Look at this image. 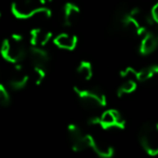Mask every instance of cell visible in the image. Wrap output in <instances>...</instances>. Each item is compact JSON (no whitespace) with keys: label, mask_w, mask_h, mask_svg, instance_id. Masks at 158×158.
<instances>
[{"label":"cell","mask_w":158,"mask_h":158,"mask_svg":"<svg viewBox=\"0 0 158 158\" xmlns=\"http://www.w3.org/2000/svg\"><path fill=\"white\" fill-rule=\"evenodd\" d=\"M99 119L103 129H120L124 126V121L121 114L116 110H106L99 117Z\"/></svg>","instance_id":"52a82bcc"},{"label":"cell","mask_w":158,"mask_h":158,"mask_svg":"<svg viewBox=\"0 0 158 158\" xmlns=\"http://www.w3.org/2000/svg\"><path fill=\"white\" fill-rule=\"evenodd\" d=\"M77 73L82 80L84 81H88L92 77L93 75V70L92 66L89 61H81L78 67H77Z\"/></svg>","instance_id":"9a60e30c"},{"label":"cell","mask_w":158,"mask_h":158,"mask_svg":"<svg viewBox=\"0 0 158 158\" xmlns=\"http://www.w3.org/2000/svg\"><path fill=\"white\" fill-rule=\"evenodd\" d=\"M156 74H158V64H151L138 71L137 77L139 82H146L153 79Z\"/></svg>","instance_id":"5bb4252c"},{"label":"cell","mask_w":158,"mask_h":158,"mask_svg":"<svg viewBox=\"0 0 158 158\" xmlns=\"http://www.w3.org/2000/svg\"><path fill=\"white\" fill-rule=\"evenodd\" d=\"M139 138L147 154L158 155V123H147L142 126Z\"/></svg>","instance_id":"3957f363"},{"label":"cell","mask_w":158,"mask_h":158,"mask_svg":"<svg viewBox=\"0 0 158 158\" xmlns=\"http://www.w3.org/2000/svg\"><path fill=\"white\" fill-rule=\"evenodd\" d=\"M44 77H46V68L35 67L33 69V79H34V82L37 85H40L43 82Z\"/></svg>","instance_id":"e0dca14e"},{"label":"cell","mask_w":158,"mask_h":158,"mask_svg":"<svg viewBox=\"0 0 158 158\" xmlns=\"http://www.w3.org/2000/svg\"><path fill=\"white\" fill-rule=\"evenodd\" d=\"M151 14H152L153 19H154V21H155V23H156L157 25H158V3H156L152 8V10H151Z\"/></svg>","instance_id":"d6986e66"},{"label":"cell","mask_w":158,"mask_h":158,"mask_svg":"<svg viewBox=\"0 0 158 158\" xmlns=\"http://www.w3.org/2000/svg\"><path fill=\"white\" fill-rule=\"evenodd\" d=\"M29 75L24 71L23 67L20 64H15V67L11 71L10 77H9V85L11 88L15 90L23 89L28 83Z\"/></svg>","instance_id":"ba28073f"},{"label":"cell","mask_w":158,"mask_h":158,"mask_svg":"<svg viewBox=\"0 0 158 158\" xmlns=\"http://www.w3.org/2000/svg\"><path fill=\"white\" fill-rule=\"evenodd\" d=\"M0 103L2 106H8L10 103V95L3 85L0 86Z\"/></svg>","instance_id":"ac0fdd59"},{"label":"cell","mask_w":158,"mask_h":158,"mask_svg":"<svg viewBox=\"0 0 158 158\" xmlns=\"http://www.w3.org/2000/svg\"><path fill=\"white\" fill-rule=\"evenodd\" d=\"M158 48V38L154 31L148 30L141 38V42L139 45V52L142 55H150Z\"/></svg>","instance_id":"8fae6325"},{"label":"cell","mask_w":158,"mask_h":158,"mask_svg":"<svg viewBox=\"0 0 158 158\" xmlns=\"http://www.w3.org/2000/svg\"><path fill=\"white\" fill-rule=\"evenodd\" d=\"M39 1L41 2L42 4H44V3H46V2H48V1H51V0H39Z\"/></svg>","instance_id":"ffe728a7"},{"label":"cell","mask_w":158,"mask_h":158,"mask_svg":"<svg viewBox=\"0 0 158 158\" xmlns=\"http://www.w3.org/2000/svg\"><path fill=\"white\" fill-rule=\"evenodd\" d=\"M89 143H90V148H92L93 151L101 158H111L113 156V153H114L113 146L108 143L105 138L95 133H90Z\"/></svg>","instance_id":"8992f818"},{"label":"cell","mask_w":158,"mask_h":158,"mask_svg":"<svg viewBox=\"0 0 158 158\" xmlns=\"http://www.w3.org/2000/svg\"><path fill=\"white\" fill-rule=\"evenodd\" d=\"M80 17V9L73 2H67L63 9V22L66 27H72L78 22Z\"/></svg>","instance_id":"7c38bea8"},{"label":"cell","mask_w":158,"mask_h":158,"mask_svg":"<svg viewBox=\"0 0 158 158\" xmlns=\"http://www.w3.org/2000/svg\"><path fill=\"white\" fill-rule=\"evenodd\" d=\"M28 48L24 44V38L21 35H12L6 39L1 45V55L7 61L20 64L27 57Z\"/></svg>","instance_id":"6da1fadb"},{"label":"cell","mask_w":158,"mask_h":158,"mask_svg":"<svg viewBox=\"0 0 158 158\" xmlns=\"http://www.w3.org/2000/svg\"><path fill=\"white\" fill-rule=\"evenodd\" d=\"M53 43L57 46V48H62V50L66 51H73L76 48L77 43H78V39L75 35H70V33H60L53 39Z\"/></svg>","instance_id":"4fadbf2b"},{"label":"cell","mask_w":158,"mask_h":158,"mask_svg":"<svg viewBox=\"0 0 158 158\" xmlns=\"http://www.w3.org/2000/svg\"><path fill=\"white\" fill-rule=\"evenodd\" d=\"M38 8L34 0H15L11 4V12L16 19H26L34 17Z\"/></svg>","instance_id":"277c9868"},{"label":"cell","mask_w":158,"mask_h":158,"mask_svg":"<svg viewBox=\"0 0 158 158\" xmlns=\"http://www.w3.org/2000/svg\"><path fill=\"white\" fill-rule=\"evenodd\" d=\"M27 57L34 68L35 67L46 68V66L50 60V56H49L48 52L40 46H32L30 48H28Z\"/></svg>","instance_id":"9c48e42d"},{"label":"cell","mask_w":158,"mask_h":158,"mask_svg":"<svg viewBox=\"0 0 158 158\" xmlns=\"http://www.w3.org/2000/svg\"><path fill=\"white\" fill-rule=\"evenodd\" d=\"M68 139L72 144V148L76 152H81V151L90 148L89 135L84 133V131L76 125L68 126Z\"/></svg>","instance_id":"5b68a950"},{"label":"cell","mask_w":158,"mask_h":158,"mask_svg":"<svg viewBox=\"0 0 158 158\" xmlns=\"http://www.w3.org/2000/svg\"><path fill=\"white\" fill-rule=\"evenodd\" d=\"M137 82H138L137 79H124V83L118 88V95L124 96L134 92L135 88H137Z\"/></svg>","instance_id":"2e32d148"},{"label":"cell","mask_w":158,"mask_h":158,"mask_svg":"<svg viewBox=\"0 0 158 158\" xmlns=\"http://www.w3.org/2000/svg\"><path fill=\"white\" fill-rule=\"evenodd\" d=\"M52 39V32L47 28H34L29 32V42L32 46L43 48Z\"/></svg>","instance_id":"30bf717a"},{"label":"cell","mask_w":158,"mask_h":158,"mask_svg":"<svg viewBox=\"0 0 158 158\" xmlns=\"http://www.w3.org/2000/svg\"><path fill=\"white\" fill-rule=\"evenodd\" d=\"M75 93L78 96L80 103L87 110H99L106 104V98L103 93L97 88H84L75 86Z\"/></svg>","instance_id":"7a4b0ae2"}]
</instances>
